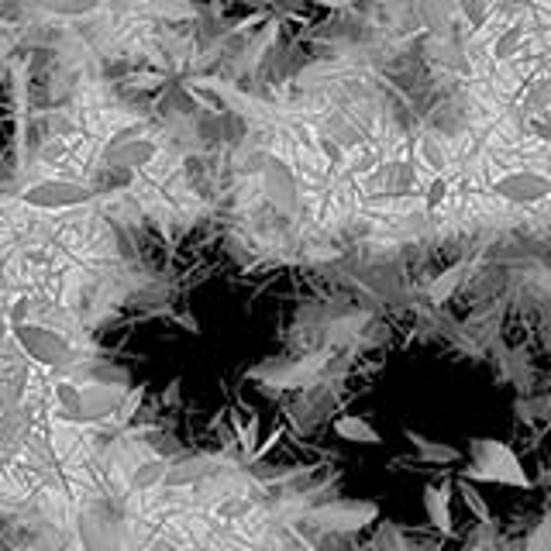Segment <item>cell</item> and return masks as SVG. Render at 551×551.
<instances>
[{"label":"cell","mask_w":551,"mask_h":551,"mask_svg":"<svg viewBox=\"0 0 551 551\" xmlns=\"http://www.w3.org/2000/svg\"><path fill=\"white\" fill-rule=\"evenodd\" d=\"M279 28H283V21L279 18H266L262 21V31L252 38V45L245 49V59H242V69H255L262 59H266V52L276 45V38H279Z\"/></svg>","instance_id":"obj_17"},{"label":"cell","mask_w":551,"mask_h":551,"mask_svg":"<svg viewBox=\"0 0 551 551\" xmlns=\"http://www.w3.org/2000/svg\"><path fill=\"white\" fill-rule=\"evenodd\" d=\"M11 56H14V38L0 35V80H4V69H7V62H11Z\"/></svg>","instance_id":"obj_28"},{"label":"cell","mask_w":551,"mask_h":551,"mask_svg":"<svg viewBox=\"0 0 551 551\" xmlns=\"http://www.w3.org/2000/svg\"><path fill=\"white\" fill-rule=\"evenodd\" d=\"M379 517V507L372 500H341V503H328V507L314 510V521L331 527L338 534H355L362 527H369Z\"/></svg>","instance_id":"obj_8"},{"label":"cell","mask_w":551,"mask_h":551,"mask_svg":"<svg viewBox=\"0 0 551 551\" xmlns=\"http://www.w3.org/2000/svg\"><path fill=\"white\" fill-rule=\"evenodd\" d=\"M279 438H283V424H276V428H273V431H269V438H266V441H262V445H255V452H252V455H248V459H252V462H259V459H262V455H269V452H273V448L279 445Z\"/></svg>","instance_id":"obj_26"},{"label":"cell","mask_w":551,"mask_h":551,"mask_svg":"<svg viewBox=\"0 0 551 551\" xmlns=\"http://www.w3.org/2000/svg\"><path fill=\"white\" fill-rule=\"evenodd\" d=\"M366 183L372 190V200H410L421 204V186L424 176L414 159H386L366 173Z\"/></svg>","instance_id":"obj_5"},{"label":"cell","mask_w":551,"mask_h":551,"mask_svg":"<svg viewBox=\"0 0 551 551\" xmlns=\"http://www.w3.org/2000/svg\"><path fill=\"white\" fill-rule=\"evenodd\" d=\"M104 159L107 166L121 169V173H142V169H149L162 159V142L149 131H142L138 124H124L121 131L111 135Z\"/></svg>","instance_id":"obj_4"},{"label":"cell","mask_w":551,"mask_h":551,"mask_svg":"<svg viewBox=\"0 0 551 551\" xmlns=\"http://www.w3.org/2000/svg\"><path fill=\"white\" fill-rule=\"evenodd\" d=\"M459 479L465 483H496V486H514V490H531L534 479L527 476L524 462L514 455L507 441L496 438H476L469 445V465Z\"/></svg>","instance_id":"obj_1"},{"label":"cell","mask_w":551,"mask_h":551,"mask_svg":"<svg viewBox=\"0 0 551 551\" xmlns=\"http://www.w3.org/2000/svg\"><path fill=\"white\" fill-rule=\"evenodd\" d=\"M152 551H176L173 545H169V541H155V548Z\"/></svg>","instance_id":"obj_31"},{"label":"cell","mask_w":551,"mask_h":551,"mask_svg":"<svg viewBox=\"0 0 551 551\" xmlns=\"http://www.w3.org/2000/svg\"><path fill=\"white\" fill-rule=\"evenodd\" d=\"M252 510V503L248 500H228L224 507H217V514L221 517H242V514H248Z\"/></svg>","instance_id":"obj_27"},{"label":"cell","mask_w":551,"mask_h":551,"mask_svg":"<svg viewBox=\"0 0 551 551\" xmlns=\"http://www.w3.org/2000/svg\"><path fill=\"white\" fill-rule=\"evenodd\" d=\"M149 7L159 18L173 21V18H197V7L193 0H149Z\"/></svg>","instance_id":"obj_23"},{"label":"cell","mask_w":551,"mask_h":551,"mask_svg":"<svg viewBox=\"0 0 551 551\" xmlns=\"http://www.w3.org/2000/svg\"><path fill=\"white\" fill-rule=\"evenodd\" d=\"M459 4H462V11L469 14L472 25H476V28H483V25H486V14H490V11H486L483 0H459Z\"/></svg>","instance_id":"obj_25"},{"label":"cell","mask_w":551,"mask_h":551,"mask_svg":"<svg viewBox=\"0 0 551 551\" xmlns=\"http://www.w3.org/2000/svg\"><path fill=\"white\" fill-rule=\"evenodd\" d=\"M448 193H452V176H448V173L431 176V180L421 186V207L428 214H438L441 207L448 204Z\"/></svg>","instance_id":"obj_19"},{"label":"cell","mask_w":551,"mask_h":551,"mask_svg":"<svg viewBox=\"0 0 551 551\" xmlns=\"http://www.w3.org/2000/svg\"><path fill=\"white\" fill-rule=\"evenodd\" d=\"M104 4H111V0H42V11L49 14V18L69 21V18H90V14H97Z\"/></svg>","instance_id":"obj_16"},{"label":"cell","mask_w":551,"mask_h":551,"mask_svg":"<svg viewBox=\"0 0 551 551\" xmlns=\"http://www.w3.org/2000/svg\"><path fill=\"white\" fill-rule=\"evenodd\" d=\"M304 4H314V7H331V11H345V7L359 4V0H304Z\"/></svg>","instance_id":"obj_30"},{"label":"cell","mask_w":551,"mask_h":551,"mask_svg":"<svg viewBox=\"0 0 551 551\" xmlns=\"http://www.w3.org/2000/svg\"><path fill=\"white\" fill-rule=\"evenodd\" d=\"M28 379H31V366L25 362V355L14 348L11 338L0 335V410L21 407Z\"/></svg>","instance_id":"obj_7"},{"label":"cell","mask_w":551,"mask_h":551,"mask_svg":"<svg viewBox=\"0 0 551 551\" xmlns=\"http://www.w3.org/2000/svg\"><path fill=\"white\" fill-rule=\"evenodd\" d=\"M424 500V514H428V524L441 538H452L455 534V517H452V486H434L428 483L421 493Z\"/></svg>","instance_id":"obj_11"},{"label":"cell","mask_w":551,"mask_h":551,"mask_svg":"<svg viewBox=\"0 0 551 551\" xmlns=\"http://www.w3.org/2000/svg\"><path fill=\"white\" fill-rule=\"evenodd\" d=\"M335 434L341 441H348V445H359V448H376L379 441H383V434H379L372 424L366 421V417H338L335 421Z\"/></svg>","instance_id":"obj_14"},{"label":"cell","mask_w":551,"mask_h":551,"mask_svg":"<svg viewBox=\"0 0 551 551\" xmlns=\"http://www.w3.org/2000/svg\"><path fill=\"white\" fill-rule=\"evenodd\" d=\"M166 476H169V462L162 459V455H149V459H142L135 469H131L128 486H131V493H149L159 483H166Z\"/></svg>","instance_id":"obj_13"},{"label":"cell","mask_w":551,"mask_h":551,"mask_svg":"<svg viewBox=\"0 0 551 551\" xmlns=\"http://www.w3.org/2000/svg\"><path fill=\"white\" fill-rule=\"evenodd\" d=\"M21 207L38 214H66V211H80L97 200V190L83 180H69V176H49V180H35L18 190Z\"/></svg>","instance_id":"obj_3"},{"label":"cell","mask_w":551,"mask_h":551,"mask_svg":"<svg viewBox=\"0 0 551 551\" xmlns=\"http://www.w3.org/2000/svg\"><path fill=\"white\" fill-rule=\"evenodd\" d=\"M490 193L500 197L503 204H514V207H534V204H545L548 193H551V180L548 173L541 169H507V173L493 176Z\"/></svg>","instance_id":"obj_6"},{"label":"cell","mask_w":551,"mask_h":551,"mask_svg":"<svg viewBox=\"0 0 551 551\" xmlns=\"http://www.w3.org/2000/svg\"><path fill=\"white\" fill-rule=\"evenodd\" d=\"M403 438H407V445L414 448L417 459H424L428 465H455V462H462V448L448 445V441H434V438H428V434L410 431V428L403 431Z\"/></svg>","instance_id":"obj_12"},{"label":"cell","mask_w":551,"mask_h":551,"mask_svg":"<svg viewBox=\"0 0 551 551\" xmlns=\"http://www.w3.org/2000/svg\"><path fill=\"white\" fill-rule=\"evenodd\" d=\"M80 538H83V548H87V551H124L118 545V534H114V527L107 521H100V517H87V521H83Z\"/></svg>","instance_id":"obj_15"},{"label":"cell","mask_w":551,"mask_h":551,"mask_svg":"<svg viewBox=\"0 0 551 551\" xmlns=\"http://www.w3.org/2000/svg\"><path fill=\"white\" fill-rule=\"evenodd\" d=\"M548 527H551L548 521L538 527V534H534V538L527 541V551H548V534H551Z\"/></svg>","instance_id":"obj_29"},{"label":"cell","mask_w":551,"mask_h":551,"mask_svg":"<svg viewBox=\"0 0 551 551\" xmlns=\"http://www.w3.org/2000/svg\"><path fill=\"white\" fill-rule=\"evenodd\" d=\"M142 397H145V386H138V390L124 393V400H121V407H118V421H114V424H128V417L135 414V407L142 403Z\"/></svg>","instance_id":"obj_24"},{"label":"cell","mask_w":551,"mask_h":551,"mask_svg":"<svg viewBox=\"0 0 551 551\" xmlns=\"http://www.w3.org/2000/svg\"><path fill=\"white\" fill-rule=\"evenodd\" d=\"M262 4H276V0H262Z\"/></svg>","instance_id":"obj_32"},{"label":"cell","mask_w":551,"mask_h":551,"mask_svg":"<svg viewBox=\"0 0 551 551\" xmlns=\"http://www.w3.org/2000/svg\"><path fill=\"white\" fill-rule=\"evenodd\" d=\"M228 421H231V428H235V438H238V445H242V452L252 455L255 452V434H259V428H262L259 414L252 410V414H248V424H245L242 414H238V410H231Z\"/></svg>","instance_id":"obj_20"},{"label":"cell","mask_w":551,"mask_h":551,"mask_svg":"<svg viewBox=\"0 0 551 551\" xmlns=\"http://www.w3.org/2000/svg\"><path fill=\"white\" fill-rule=\"evenodd\" d=\"M11 341L25 362L45 369H69V362L76 359L73 338L66 331L52 328L49 321H28V317H11Z\"/></svg>","instance_id":"obj_2"},{"label":"cell","mask_w":551,"mask_h":551,"mask_svg":"<svg viewBox=\"0 0 551 551\" xmlns=\"http://www.w3.org/2000/svg\"><path fill=\"white\" fill-rule=\"evenodd\" d=\"M459 496H462V503H465V510H469L476 521H483V524H490L493 521V510L486 507V496L476 490V483H465V479H459Z\"/></svg>","instance_id":"obj_21"},{"label":"cell","mask_w":551,"mask_h":551,"mask_svg":"<svg viewBox=\"0 0 551 551\" xmlns=\"http://www.w3.org/2000/svg\"><path fill=\"white\" fill-rule=\"evenodd\" d=\"M31 438V410L25 407H11V410H0V469L21 455L28 448Z\"/></svg>","instance_id":"obj_10"},{"label":"cell","mask_w":551,"mask_h":551,"mask_svg":"<svg viewBox=\"0 0 551 551\" xmlns=\"http://www.w3.org/2000/svg\"><path fill=\"white\" fill-rule=\"evenodd\" d=\"M524 35H527L524 25L500 28V38H496V42H493V49H490V52H493V59L500 62V59H510V56H514V52H517V45L524 42Z\"/></svg>","instance_id":"obj_22"},{"label":"cell","mask_w":551,"mask_h":551,"mask_svg":"<svg viewBox=\"0 0 551 551\" xmlns=\"http://www.w3.org/2000/svg\"><path fill=\"white\" fill-rule=\"evenodd\" d=\"M7 80H11V104H14V149H18V162L25 166L28 152V59L11 56L7 62Z\"/></svg>","instance_id":"obj_9"},{"label":"cell","mask_w":551,"mask_h":551,"mask_svg":"<svg viewBox=\"0 0 551 551\" xmlns=\"http://www.w3.org/2000/svg\"><path fill=\"white\" fill-rule=\"evenodd\" d=\"M465 273H469V259H459V262H455V266H448L445 273L434 276V283H431V290H428L431 304H445V300L452 297V293L462 286Z\"/></svg>","instance_id":"obj_18"}]
</instances>
